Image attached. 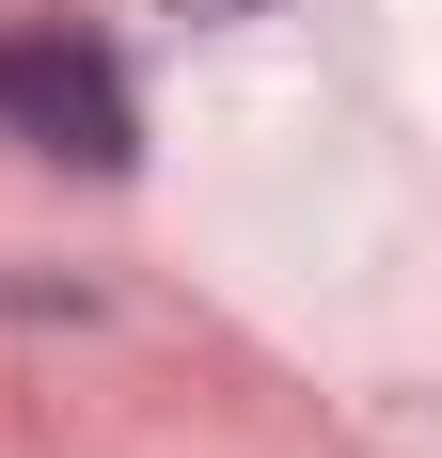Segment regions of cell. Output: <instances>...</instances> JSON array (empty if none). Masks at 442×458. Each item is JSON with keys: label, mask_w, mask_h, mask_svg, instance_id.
Segmentation results:
<instances>
[{"label": "cell", "mask_w": 442, "mask_h": 458, "mask_svg": "<svg viewBox=\"0 0 442 458\" xmlns=\"http://www.w3.org/2000/svg\"><path fill=\"white\" fill-rule=\"evenodd\" d=\"M174 16H206V32H221V16H268V0H174Z\"/></svg>", "instance_id": "7a4b0ae2"}, {"label": "cell", "mask_w": 442, "mask_h": 458, "mask_svg": "<svg viewBox=\"0 0 442 458\" xmlns=\"http://www.w3.org/2000/svg\"><path fill=\"white\" fill-rule=\"evenodd\" d=\"M0 142H32V158H80V174H127V64L95 32H0Z\"/></svg>", "instance_id": "6da1fadb"}]
</instances>
